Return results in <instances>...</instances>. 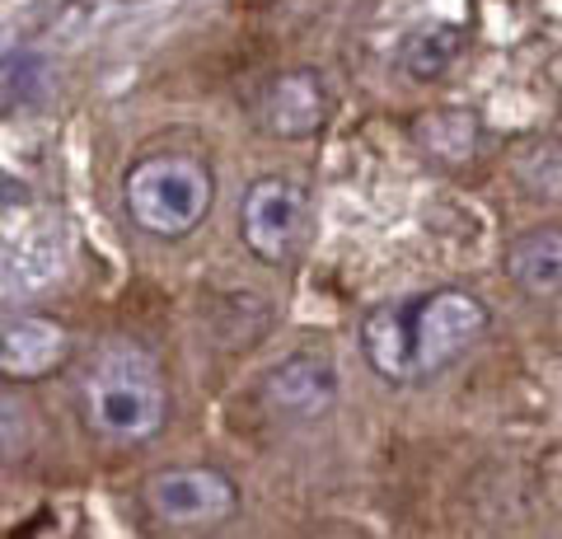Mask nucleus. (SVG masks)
<instances>
[{
    "label": "nucleus",
    "mask_w": 562,
    "mask_h": 539,
    "mask_svg": "<svg viewBox=\"0 0 562 539\" xmlns=\"http://www.w3.org/2000/svg\"><path fill=\"white\" fill-rule=\"evenodd\" d=\"M492 328V310L469 287H431L380 301L361 319V357L384 385H427L446 375Z\"/></svg>",
    "instance_id": "f257e3e1"
},
{
    "label": "nucleus",
    "mask_w": 562,
    "mask_h": 539,
    "mask_svg": "<svg viewBox=\"0 0 562 539\" xmlns=\"http://www.w3.org/2000/svg\"><path fill=\"white\" fill-rule=\"evenodd\" d=\"M80 417L109 446H146L169 423V385L140 347H109L80 380Z\"/></svg>",
    "instance_id": "f03ea898"
},
{
    "label": "nucleus",
    "mask_w": 562,
    "mask_h": 539,
    "mask_svg": "<svg viewBox=\"0 0 562 539\" xmlns=\"http://www.w3.org/2000/svg\"><path fill=\"white\" fill-rule=\"evenodd\" d=\"M127 221L150 239H188L216 206V173L192 150H150L122 173Z\"/></svg>",
    "instance_id": "7ed1b4c3"
},
{
    "label": "nucleus",
    "mask_w": 562,
    "mask_h": 539,
    "mask_svg": "<svg viewBox=\"0 0 562 539\" xmlns=\"http://www.w3.org/2000/svg\"><path fill=\"white\" fill-rule=\"evenodd\" d=\"M314 235V198L305 183L286 173H262L239 202V239L258 263L286 268L310 249Z\"/></svg>",
    "instance_id": "20e7f679"
},
{
    "label": "nucleus",
    "mask_w": 562,
    "mask_h": 539,
    "mask_svg": "<svg viewBox=\"0 0 562 539\" xmlns=\"http://www.w3.org/2000/svg\"><path fill=\"white\" fill-rule=\"evenodd\" d=\"M140 502H146L155 526L202 535V530H221L225 520H235L239 489L225 469L173 464V469H160V474H150L140 483Z\"/></svg>",
    "instance_id": "39448f33"
},
{
    "label": "nucleus",
    "mask_w": 562,
    "mask_h": 539,
    "mask_svg": "<svg viewBox=\"0 0 562 539\" xmlns=\"http://www.w3.org/2000/svg\"><path fill=\"white\" fill-rule=\"evenodd\" d=\"M258 127L272 142H310L319 136L333 117V90L319 66H291V71L272 76L258 94Z\"/></svg>",
    "instance_id": "423d86ee"
},
{
    "label": "nucleus",
    "mask_w": 562,
    "mask_h": 539,
    "mask_svg": "<svg viewBox=\"0 0 562 539\" xmlns=\"http://www.w3.org/2000/svg\"><path fill=\"white\" fill-rule=\"evenodd\" d=\"M262 404L286 423H314L338 404V367L319 347H301V352L281 357L277 367L262 375Z\"/></svg>",
    "instance_id": "0eeeda50"
},
{
    "label": "nucleus",
    "mask_w": 562,
    "mask_h": 539,
    "mask_svg": "<svg viewBox=\"0 0 562 539\" xmlns=\"http://www.w3.org/2000/svg\"><path fill=\"white\" fill-rule=\"evenodd\" d=\"M70 328L52 315H10L0 319V380L38 385L70 361Z\"/></svg>",
    "instance_id": "6e6552de"
},
{
    "label": "nucleus",
    "mask_w": 562,
    "mask_h": 539,
    "mask_svg": "<svg viewBox=\"0 0 562 539\" xmlns=\"http://www.w3.org/2000/svg\"><path fill=\"white\" fill-rule=\"evenodd\" d=\"M408 136L417 155L436 169H469L473 160L483 155L487 142V127L483 117L464 109V103H441V109H427L408 123Z\"/></svg>",
    "instance_id": "1a4fd4ad"
},
{
    "label": "nucleus",
    "mask_w": 562,
    "mask_h": 539,
    "mask_svg": "<svg viewBox=\"0 0 562 539\" xmlns=\"http://www.w3.org/2000/svg\"><path fill=\"white\" fill-rule=\"evenodd\" d=\"M502 272L530 301L562 295V225H530L502 254Z\"/></svg>",
    "instance_id": "9d476101"
},
{
    "label": "nucleus",
    "mask_w": 562,
    "mask_h": 539,
    "mask_svg": "<svg viewBox=\"0 0 562 539\" xmlns=\"http://www.w3.org/2000/svg\"><path fill=\"white\" fill-rule=\"evenodd\" d=\"M464 29L460 24H427V29H417L408 43H403L398 52V66L408 71V80L417 85H431V80H441L454 61L464 57Z\"/></svg>",
    "instance_id": "9b49d317"
},
{
    "label": "nucleus",
    "mask_w": 562,
    "mask_h": 539,
    "mask_svg": "<svg viewBox=\"0 0 562 539\" xmlns=\"http://www.w3.org/2000/svg\"><path fill=\"white\" fill-rule=\"evenodd\" d=\"M512 179L530 202H562V142H520L512 150Z\"/></svg>",
    "instance_id": "f8f14e48"
},
{
    "label": "nucleus",
    "mask_w": 562,
    "mask_h": 539,
    "mask_svg": "<svg viewBox=\"0 0 562 539\" xmlns=\"http://www.w3.org/2000/svg\"><path fill=\"white\" fill-rule=\"evenodd\" d=\"M33 446H38V423H33V413L20 404V398L0 394V469L29 460Z\"/></svg>",
    "instance_id": "ddd939ff"
}]
</instances>
